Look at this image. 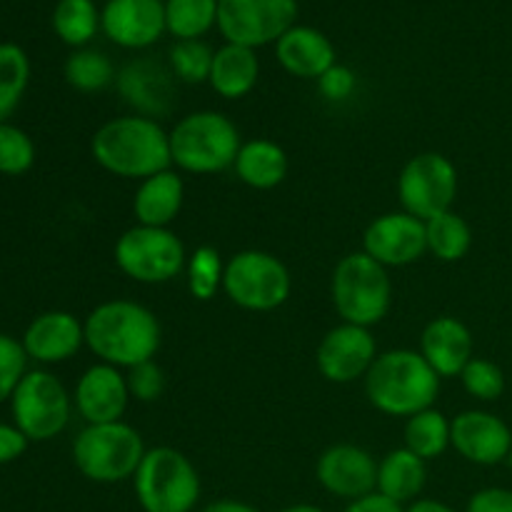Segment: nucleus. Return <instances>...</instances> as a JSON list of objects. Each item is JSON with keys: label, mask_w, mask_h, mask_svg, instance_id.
<instances>
[{"label": "nucleus", "mask_w": 512, "mask_h": 512, "mask_svg": "<svg viewBox=\"0 0 512 512\" xmlns=\"http://www.w3.org/2000/svg\"><path fill=\"white\" fill-rule=\"evenodd\" d=\"M218 25V0H165V28L175 40H203Z\"/></svg>", "instance_id": "c756f323"}, {"label": "nucleus", "mask_w": 512, "mask_h": 512, "mask_svg": "<svg viewBox=\"0 0 512 512\" xmlns=\"http://www.w3.org/2000/svg\"><path fill=\"white\" fill-rule=\"evenodd\" d=\"M315 478L328 495L353 503L378 488V460L360 445H330L315 463Z\"/></svg>", "instance_id": "4468645a"}, {"label": "nucleus", "mask_w": 512, "mask_h": 512, "mask_svg": "<svg viewBox=\"0 0 512 512\" xmlns=\"http://www.w3.org/2000/svg\"><path fill=\"white\" fill-rule=\"evenodd\" d=\"M363 253L388 270L418 263L428 253L425 220L405 210L378 215L363 233Z\"/></svg>", "instance_id": "2eb2a0df"}, {"label": "nucleus", "mask_w": 512, "mask_h": 512, "mask_svg": "<svg viewBox=\"0 0 512 512\" xmlns=\"http://www.w3.org/2000/svg\"><path fill=\"white\" fill-rule=\"evenodd\" d=\"M185 283H188V293L200 303H208L215 295L223 290L225 278V260L213 245H200L193 253H188V263H185Z\"/></svg>", "instance_id": "2f4dec72"}, {"label": "nucleus", "mask_w": 512, "mask_h": 512, "mask_svg": "<svg viewBox=\"0 0 512 512\" xmlns=\"http://www.w3.org/2000/svg\"><path fill=\"white\" fill-rule=\"evenodd\" d=\"M175 83L170 65L158 63L153 58H135L118 70L115 88L120 98L135 110V115L145 118H163L173 110Z\"/></svg>", "instance_id": "a211bd4d"}, {"label": "nucleus", "mask_w": 512, "mask_h": 512, "mask_svg": "<svg viewBox=\"0 0 512 512\" xmlns=\"http://www.w3.org/2000/svg\"><path fill=\"white\" fill-rule=\"evenodd\" d=\"M63 73L70 88H75L78 93H100V90L110 88L118 78L113 60L93 48L73 50L70 58L65 60Z\"/></svg>", "instance_id": "7c9ffc66"}, {"label": "nucleus", "mask_w": 512, "mask_h": 512, "mask_svg": "<svg viewBox=\"0 0 512 512\" xmlns=\"http://www.w3.org/2000/svg\"><path fill=\"white\" fill-rule=\"evenodd\" d=\"M85 345L98 363L130 370L155 360L160 350L158 315L143 303L128 298H113L95 305L83 320Z\"/></svg>", "instance_id": "f257e3e1"}, {"label": "nucleus", "mask_w": 512, "mask_h": 512, "mask_svg": "<svg viewBox=\"0 0 512 512\" xmlns=\"http://www.w3.org/2000/svg\"><path fill=\"white\" fill-rule=\"evenodd\" d=\"M198 512H260L255 505L245 503V500H238V498H220V500H213V503L203 505Z\"/></svg>", "instance_id": "37998d69"}, {"label": "nucleus", "mask_w": 512, "mask_h": 512, "mask_svg": "<svg viewBox=\"0 0 512 512\" xmlns=\"http://www.w3.org/2000/svg\"><path fill=\"white\" fill-rule=\"evenodd\" d=\"M280 512H328V510H323L320 505H313V503H295V505H288V508H283Z\"/></svg>", "instance_id": "a18cd8bd"}, {"label": "nucleus", "mask_w": 512, "mask_h": 512, "mask_svg": "<svg viewBox=\"0 0 512 512\" xmlns=\"http://www.w3.org/2000/svg\"><path fill=\"white\" fill-rule=\"evenodd\" d=\"M53 30L70 48H85L100 30V10L95 0H58L53 10Z\"/></svg>", "instance_id": "c85d7f7f"}, {"label": "nucleus", "mask_w": 512, "mask_h": 512, "mask_svg": "<svg viewBox=\"0 0 512 512\" xmlns=\"http://www.w3.org/2000/svg\"><path fill=\"white\" fill-rule=\"evenodd\" d=\"M403 448L423 458L425 463L440 458L450 448V420L438 408H428L423 413L405 420Z\"/></svg>", "instance_id": "cd10ccee"}, {"label": "nucleus", "mask_w": 512, "mask_h": 512, "mask_svg": "<svg viewBox=\"0 0 512 512\" xmlns=\"http://www.w3.org/2000/svg\"><path fill=\"white\" fill-rule=\"evenodd\" d=\"M130 403L125 370L95 363L78 378L73 390V405L85 425H103L123 420Z\"/></svg>", "instance_id": "6ab92c4d"}, {"label": "nucleus", "mask_w": 512, "mask_h": 512, "mask_svg": "<svg viewBox=\"0 0 512 512\" xmlns=\"http://www.w3.org/2000/svg\"><path fill=\"white\" fill-rule=\"evenodd\" d=\"M113 258L125 278L140 285H163L183 273L188 250L170 228L135 223L118 238Z\"/></svg>", "instance_id": "1a4fd4ad"}, {"label": "nucleus", "mask_w": 512, "mask_h": 512, "mask_svg": "<svg viewBox=\"0 0 512 512\" xmlns=\"http://www.w3.org/2000/svg\"><path fill=\"white\" fill-rule=\"evenodd\" d=\"M288 168V153L283 150V145L270 138L243 140L233 165L240 183L253 190L278 188L288 178Z\"/></svg>", "instance_id": "a878e982"}, {"label": "nucleus", "mask_w": 512, "mask_h": 512, "mask_svg": "<svg viewBox=\"0 0 512 512\" xmlns=\"http://www.w3.org/2000/svg\"><path fill=\"white\" fill-rule=\"evenodd\" d=\"M185 203V180L173 168L140 180L133 195V215L138 225L170 228Z\"/></svg>", "instance_id": "5701e85b"}, {"label": "nucleus", "mask_w": 512, "mask_h": 512, "mask_svg": "<svg viewBox=\"0 0 512 512\" xmlns=\"http://www.w3.org/2000/svg\"><path fill=\"white\" fill-rule=\"evenodd\" d=\"M425 238H428V253L443 263H458L473 248V228L455 210L430 218L425 223Z\"/></svg>", "instance_id": "bb28decb"}, {"label": "nucleus", "mask_w": 512, "mask_h": 512, "mask_svg": "<svg viewBox=\"0 0 512 512\" xmlns=\"http://www.w3.org/2000/svg\"><path fill=\"white\" fill-rule=\"evenodd\" d=\"M25 373H28V353L23 343L0 333V405L13 398Z\"/></svg>", "instance_id": "e433bc0d"}, {"label": "nucleus", "mask_w": 512, "mask_h": 512, "mask_svg": "<svg viewBox=\"0 0 512 512\" xmlns=\"http://www.w3.org/2000/svg\"><path fill=\"white\" fill-rule=\"evenodd\" d=\"M30 80V60L15 43H0V123L13 115Z\"/></svg>", "instance_id": "473e14b6"}, {"label": "nucleus", "mask_w": 512, "mask_h": 512, "mask_svg": "<svg viewBox=\"0 0 512 512\" xmlns=\"http://www.w3.org/2000/svg\"><path fill=\"white\" fill-rule=\"evenodd\" d=\"M428 483V463L410 453L408 448H395L378 460V488L383 498L408 508L423 495Z\"/></svg>", "instance_id": "b1692460"}, {"label": "nucleus", "mask_w": 512, "mask_h": 512, "mask_svg": "<svg viewBox=\"0 0 512 512\" xmlns=\"http://www.w3.org/2000/svg\"><path fill=\"white\" fill-rule=\"evenodd\" d=\"M458 168L443 153H418L398 175V200L405 213L425 220L453 210L458 198Z\"/></svg>", "instance_id": "9b49d317"}, {"label": "nucleus", "mask_w": 512, "mask_h": 512, "mask_svg": "<svg viewBox=\"0 0 512 512\" xmlns=\"http://www.w3.org/2000/svg\"><path fill=\"white\" fill-rule=\"evenodd\" d=\"M378 355V343H375L370 328L340 323L330 328L320 340L315 365L328 383L350 385L355 380H365Z\"/></svg>", "instance_id": "ddd939ff"}, {"label": "nucleus", "mask_w": 512, "mask_h": 512, "mask_svg": "<svg viewBox=\"0 0 512 512\" xmlns=\"http://www.w3.org/2000/svg\"><path fill=\"white\" fill-rule=\"evenodd\" d=\"M23 348L28 360L40 365H58L75 358L85 345L83 320L68 310H48L33 318L23 333Z\"/></svg>", "instance_id": "aec40b11"}, {"label": "nucleus", "mask_w": 512, "mask_h": 512, "mask_svg": "<svg viewBox=\"0 0 512 512\" xmlns=\"http://www.w3.org/2000/svg\"><path fill=\"white\" fill-rule=\"evenodd\" d=\"M293 278L278 255L265 250H240L225 260L223 293L248 313H270L288 303Z\"/></svg>", "instance_id": "6e6552de"}, {"label": "nucleus", "mask_w": 512, "mask_h": 512, "mask_svg": "<svg viewBox=\"0 0 512 512\" xmlns=\"http://www.w3.org/2000/svg\"><path fill=\"white\" fill-rule=\"evenodd\" d=\"M330 298L343 323L373 328L393 305V280L388 268L363 250L338 260L330 278Z\"/></svg>", "instance_id": "423d86ee"}, {"label": "nucleus", "mask_w": 512, "mask_h": 512, "mask_svg": "<svg viewBox=\"0 0 512 512\" xmlns=\"http://www.w3.org/2000/svg\"><path fill=\"white\" fill-rule=\"evenodd\" d=\"M450 448L468 463L493 468L510 458L512 430L488 410H463L450 420Z\"/></svg>", "instance_id": "dca6fc26"}, {"label": "nucleus", "mask_w": 512, "mask_h": 512, "mask_svg": "<svg viewBox=\"0 0 512 512\" xmlns=\"http://www.w3.org/2000/svg\"><path fill=\"white\" fill-rule=\"evenodd\" d=\"M298 23V0H218V30L225 43L263 48Z\"/></svg>", "instance_id": "f8f14e48"}, {"label": "nucleus", "mask_w": 512, "mask_h": 512, "mask_svg": "<svg viewBox=\"0 0 512 512\" xmlns=\"http://www.w3.org/2000/svg\"><path fill=\"white\" fill-rule=\"evenodd\" d=\"M35 145L18 125L0 123V173L23 175L33 168Z\"/></svg>", "instance_id": "c9c22d12"}, {"label": "nucleus", "mask_w": 512, "mask_h": 512, "mask_svg": "<svg viewBox=\"0 0 512 512\" xmlns=\"http://www.w3.org/2000/svg\"><path fill=\"white\" fill-rule=\"evenodd\" d=\"M30 440L20 433L15 425L0 423V465H8L18 460L28 450Z\"/></svg>", "instance_id": "a19ab883"}, {"label": "nucleus", "mask_w": 512, "mask_h": 512, "mask_svg": "<svg viewBox=\"0 0 512 512\" xmlns=\"http://www.w3.org/2000/svg\"><path fill=\"white\" fill-rule=\"evenodd\" d=\"M465 512H512L510 488H483L470 495Z\"/></svg>", "instance_id": "ea45409f"}, {"label": "nucleus", "mask_w": 512, "mask_h": 512, "mask_svg": "<svg viewBox=\"0 0 512 512\" xmlns=\"http://www.w3.org/2000/svg\"><path fill=\"white\" fill-rule=\"evenodd\" d=\"M343 512H405L403 505L393 503V500L383 498L380 493H370L365 498L353 500L343 508Z\"/></svg>", "instance_id": "79ce46f5"}, {"label": "nucleus", "mask_w": 512, "mask_h": 512, "mask_svg": "<svg viewBox=\"0 0 512 512\" xmlns=\"http://www.w3.org/2000/svg\"><path fill=\"white\" fill-rule=\"evenodd\" d=\"M465 393L483 403H495L505 393V373L498 363L488 358H473L460 373Z\"/></svg>", "instance_id": "f704fd0d"}, {"label": "nucleus", "mask_w": 512, "mask_h": 512, "mask_svg": "<svg viewBox=\"0 0 512 512\" xmlns=\"http://www.w3.org/2000/svg\"><path fill=\"white\" fill-rule=\"evenodd\" d=\"M440 380L443 378L430 368L420 350H385L365 375V398L378 413L408 420L435 408Z\"/></svg>", "instance_id": "7ed1b4c3"}, {"label": "nucleus", "mask_w": 512, "mask_h": 512, "mask_svg": "<svg viewBox=\"0 0 512 512\" xmlns=\"http://www.w3.org/2000/svg\"><path fill=\"white\" fill-rule=\"evenodd\" d=\"M215 50L205 40H175L168 53V65L178 83H208Z\"/></svg>", "instance_id": "72a5a7b5"}, {"label": "nucleus", "mask_w": 512, "mask_h": 512, "mask_svg": "<svg viewBox=\"0 0 512 512\" xmlns=\"http://www.w3.org/2000/svg\"><path fill=\"white\" fill-rule=\"evenodd\" d=\"M133 493L143 512H195L203 495L198 468L178 448L145 450L133 475Z\"/></svg>", "instance_id": "39448f33"}, {"label": "nucleus", "mask_w": 512, "mask_h": 512, "mask_svg": "<svg viewBox=\"0 0 512 512\" xmlns=\"http://www.w3.org/2000/svg\"><path fill=\"white\" fill-rule=\"evenodd\" d=\"M405 512H458L453 505L443 503V500H435V498H418L415 503H410Z\"/></svg>", "instance_id": "c03bdc74"}, {"label": "nucleus", "mask_w": 512, "mask_h": 512, "mask_svg": "<svg viewBox=\"0 0 512 512\" xmlns=\"http://www.w3.org/2000/svg\"><path fill=\"white\" fill-rule=\"evenodd\" d=\"M90 155L105 173L125 180H145L173 168L170 130L135 113L100 125L90 138Z\"/></svg>", "instance_id": "f03ea898"}, {"label": "nucleus", "mask_w": 512, "mask_h": 512, "mask_svg": "<svg viewBox=\"0 0 512 512\" xmlns=\"http://www.w3.org/2000/svg\"><path fill=\"white\" fill-rule=\"evenodd\" d=\"M125 378H128L130 400L138 403H155L165 390V373L155 360L125 370Z\"/></svg>", "instance_id": "4c0bfd02"}, {"label": "nucleus", "mask_w": 512, "mask_h": 512, "mask_svg": "<svg viewBox=\"0 0 512 512\" xmlns=\"http://www.w3.org/2000/svg\"><path fill=\"white\" fill-rule=\"evenodd\" d=\"M15 428L30 443L53 440L68 428L73 398L65 385L48 370H28L10 398Z\"/></svg>", "instance_id": "9d476101"}, {"label": "nucleus", "mask_w": 512, "mask_h": 512, "mask_svg": "<svg viewBox=\"0 0 512 512\" xmlns=\"http://www.w3.org/2000/svg\"><path fill=\"white\" fill-rule=\"evenodd\" d=\"M318 88L325 100L340 103V100H348L350 95L355 93V88H358V75H355L348 65L335 63L333 68L325 70V73L320 75Z\"/></svg>", "instance_id": "58836bf2"}, {"label": "nucleus", "mask_w": 512, "mask_h": 512, "mask_svg": "<svg viewBox=\"0 0 512 512\" xmlns=\"http://www.w3.org/2000/svg\"><path fill=\"white\" fill-rule=\"evenodd\" d=\"M420 355L440 378H460L475 358V340L468 325L453 315H438L420 333Z\"/></svg>", "instance_id": "412c9836"}, {"label": "nucleus", "mask_w": 512, "mask_h": 512, "mask_svg": "<svg viewBox=\"0 0 512 512\" xmlns=\"http://www.w3.org/2000/svg\"><path fill=\"white\" fill-rule=\"evenodd\" d=\"M508 463H510V468H512V448H510V458H508Z\"/></svg>", "instance_id": "49530a36"}, {"label": "nucleus", "mask_w": 512, "mask_h": 512, "mask_svg": "<svg viewBox=\"0 0 512 512\" xmlns=\"http://www.w3.org/2000/svg\"><path fill=\"white\" fill-rule=\"evenodd\" d=\"M275 58L285 73L303 80H318L325 70L338 63V53L328 35L298 23L275 43Z\"/></svg>", "instance_id": "4be33fe9"}, {"label": "nucleus", "mask_w": 512, "mask_h": 512, "mask_svg": "<svg viewBox=\"0 0 512 512\" xmlns=\"http://www.w3.org/2000/svg\"><path fill=\"white\" fill-rule=\"evenodd\" d=\"M100 30L118 48H150L168 33L165 0H108L100 8Z\"/></svg>", "instance_id": "f3484780"}, {"label": "nucleus", "mask_w": 512, "mask_h": 512, "mask_svg": "<svg viewBox=\"0 0 512 512\" xmlns=\"http://www.w3.org/2000/svg\"><path fill=\"white\" fill-rule=\"evenodd\" d=\"M240 145L238 125L220 110H195L170 128V158L183 173H223L235 165Z\"/></svg>", "instance_id": "20e7f679"}, {"label": "nucleus", "mask_w": 512, "mask_h": 512, "mask_svg": "<svg viewBox=\"0 0 512 512\" xmlns=\"http://www.w3.org/2000/svg\"><path fill=\"white\" fill-rule=\"evenodd\" d=\"M260 78V60L253 48L225 43L215 50L208 85L225 100H240L253 93Z\"/></svg>", "instance_id": "393cba45"}, {"label": "nucleus", "mask_w": 512, "mask_h": 512, "mask_svg": "<svg viewBox=\"0 0 512 512\" xmlns=\"http://www.w3.org/2000/svg\"><path fill=\"white\" fill-rule=\"evenodd\" d=\"M145 450L143 435L125 420L85 425L73 440V463L90 483L115 485L133 480Z\"/></svg>", "instance_id": "0eeeda50"}]
</instances>
